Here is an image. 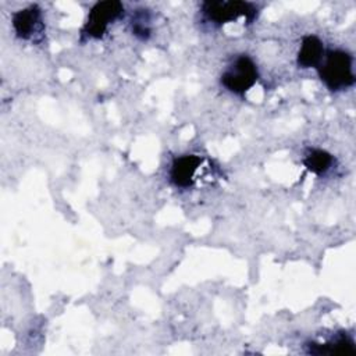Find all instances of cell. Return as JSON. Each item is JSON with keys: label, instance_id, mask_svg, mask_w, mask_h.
<instances>
[{"label": "cell", "instance_id": "6da1fadb", "mask_svg": "<svg viewBox=\"0 0 356 356\" xmlns=\"http://www.w3.org/2000/svg\"><path fill=\"white\" fill-rule=\"evenodd\" d=\"M318 75L325 86L331 90H342L355 83L353 58L348 51L331 50L328 51L320 65Z\"/></svg>", "mask_w": 356, "mask_h": 356}, {"label": "cell", "instance_id": "5b68a950", "mask_svg": "<svg viewBox=\"0 0 356 356\" xmlns=\"http://www.w3.org/2000/svg\"><path fill=\"white\" fill-rule=\"evenodd\" d=\"M202 164V159L196 154H184L172 161L170 177L174 185L186 188L193 184L195 175Z\"/></svg>", "mask_w": 356, "mask_h": 356}, {"label": "cell", "instance_id": "9c48e42d", "mask_svg": "<svg viewBox=\"0 0 356 356\" xmlns=\"http://www.w3.org/2000/svg\"><path fill=\"white\" fill-rule=\"evenodd\" d=\"M303 163L309 171H312L317 175H321L331 168V165L334 163V157L323 149H312L307 153V156L305 157Z\"/></svg>", "mask_w": 356, "mask_h": 356}, {"label": "cell", "instance_id": "8992f818", "mask_svg": "<svg viewBox=\"0 0 356 356\" xmlns=\"http://www.w3.org/2000/svg\"><path fill=\"white\" fill-rule=\"evenodd\" d=\"M40 24V10L36 6L22 8L13 15V28L17 36L29 39L36 32Z\"/></svg>", "mask_w": 356, "mask_h": 356}, {"label": "cell", "instance_id": "52a82bcc", "mask_svg": "<svg viewBox=\"0 0 356 356\" xmlns=\"http://www.w3.org/2000/svg\"><path fill=\"white\" fill-rule=\"evenodd\" d=\"M324 57V46L321 40L314 35H307L302 39V44L298 51V64L302 68L318 67Z\"/></svg>", "mask_w": 356, "mask_h": 356}, {"label": "cell", "instance_id": "ba28073f", "mask_svg": "<svg viewBox=\"0 0 356 356\" xmlns=\"http://www.w3.org/2000/svg\"><path fill=\"white\" fill-rule=\"evenodd\" d=\"M309 353L312 355H327V356H350L356 353V348L353 341L343 335L337 337L335 339H331L324 343H310L309 345Z\"/></svg>", "mask_w": 356, "mask_h": 356}, {"label": "cell", "instance_id": "7a4b0ae2", "mask_svg": "<svg viewBox=\"0 0 356 356\" xmlns=\"http://www.w3.org/2000/svg\"><path fill=\"white\" fill-rule=\"evenodd\" d=\"M202 13L204 17L217 25L232 22L241 17H245L248 22H252L257 14L254 4L248 1H204L202 4Z\"/></svg>", "mask_w": 356, "mask_h": 356}, {"label": "cell", "instance_id": "277c9868", "mask_svg": "<svg viewBox=\"0 0 356 356\" xmlns=\"http://www.w3.org/2000/svg\"><path fill=\"white\" fill-rule=\"evenodd\" d=\"M124 11V6L117 0H106L96 3L89 14L83 26V33L89 38H102L108 25L115 21Z\"/></svg>", "mask_w": 356, "mask_h": 356}, {"label": "cell", "instance_id": "3957f363", "mask_svg": "<svg viewBox=\"0 0 356 356\" xmlns=\"http://www.w3.org/2000/svg\"><path fill=\"white\" fill-rule=\"evenodd\" d=\"M257 67L249 56H239L231 68L221 75V83L232 93L243 95L257 81Z\"/></svg>", "mask_w": 356, "mask_h": 356}]
</instances>
